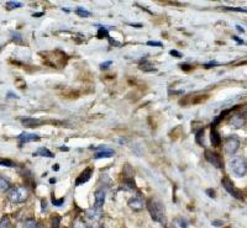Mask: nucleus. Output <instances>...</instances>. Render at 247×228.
<instances>
[{"label": "nucleus", "mask_w": 247, "mask_h": 228, "mask_svg": "<svg viewBox=\"0 0 247 228\" xmlns=\"http://www.w3.org/2000/svg\"><path fill=\"white\" fill-rule=\"evenodd\" d=\"M147 210L152 217V220L167 226V217H166V212H164V206L162 205L161 201H158L157 199H149L146 203Z\"/></svg>", "instance_id": "1"}, {"label": "nucleus", "mask_w": 247, "mask_h": 228, "mask_svg": "<svg viewBox=\"0 0 247 228\" xmlns=\"http://www.w3.org/2000/svg\"><path fill=\"white\" fill-rule=\"evenodd\" d=\"M8 199L12 203H22L29 199V189L24 186L12 187L8 194Z\"/></svg>", "instance_id": "2"}, {"label": "nucleus", "mask_w": 247, "mask_h": 228, "mask_svg": "<svg viewBox=\"0 0 247 228\" xmlns=\"http://www.w3.org/2000/svg\"><path fill=\"white\" fill-rule=\"evenodd\" d=\"M230 168L237 178L245 176V174L247 173V162L243 157H236L230 160Z\"/></svg>", "instance_id": "3"}, {"label": "nucleus", "mask_w": 247, "mask_h": 228, "mask_svg": "<svg viewBox=\"0 0 247 228\" xmlns=\"http://www.w3.org/2000/svg\"><path fill=\"white\" fill-rule=\"evenodd\" d=\"M240 148V139L236 137V136H229L226 139H225V143H224V150L227 156H234L236 152Z\"/></svg>", "instance_id": "4"}, {"label": "nucleus", "mask_w": 247, "mask_h": 228, "mask_svg": "<svg viewBox=\"0 0 247 228\" xmlns=\"http://www.w3.org/2000/svg\"><path fill=\"white\" fill-rule=\"evenodd\" d=\"M221 184H222V186H224V189L226 190L227 193H229L231 196H234L235 199H237V200H240V201H243V194H242V191L241 190H238V189H236L235 186H234V184H232V181L229 179V178H222V180H221Z\"/></svg>", "instance_id": "5"}, {"label": "nucleus", "mask_w": 247, "mask_h": 228, "mask_svg": "<svg viewBox=\"0 0 247 228\" xmlns=\"http://www.w3.org/2000/svg\"><path fill=\"white\" fill-rule=\"evenodd\" d=\"M204 157H205V159H206L209 163L213 164V165L216 166V168H219V169H221V168L224 166L221 157H220L218 153H215V152L210 150V149H206V150H205Z\"/></svg>", "instance_id": "6"}, {"label": "nucleus", "mask_w": 247, "mask_h": 228, "mask_svg": "<svg viewBox=\"0 0 247 228\" xmlns=\"http://www.w3.org/2000/svg\"><path fill=\"white\" fill-rule=\"evenodd\" d=\"M85 217L90 221V222H99L103 217V211L101 208H97V207H90L85 211Z\"/></svg>", "instance_id": "7"}, {"label": "nucleus", "mask_w": 247, "mask_h": 228, "mask_svg": "<svg viewBox=\"0 0 247 228\" xmlns=\"http://www.w3.org/2000/svg\"><path fill=\"white\" fill-rule=\"evenodd\" d=\"M91 174H93V169L91 168H87L84 169L83 172L79 174V176L75 180V186H79V185H83L85 183H88L91 178Z\"/></svg>", "instance_id": "8"}, {"label": "nucleus", "mask_w": 247, "mask_h": 228, "mask_svg": "<svg viewBox=\"0 0 247 228\" xmlns=\"http://www.w3.org/2000/svg\"><path fill=\"white\" fill-rule=\"evenodd\" d=\"M129 206L132 208V210L140 211L146 205H145V201H143V199L141 196H134V197H131L129 200Z\"/></svg>", "instance_id": "9"}, {"label": "nucleus", "mask_w": 247, "mask_h": 228, "mask_svg": "<svg viewBox=\"0 0 247 228\" xmlns=\"http://www.w3.org/2000/svg\"><path fill=\"white\" fill-rule=\"evenodd\" d=\"M105 202V191L104 189H98L94 194V207L101 208Z\"/></svg>", "instance_id": "10"}, {"label": "nucleus", "mask_w": 247, "mask_h": 228, "mask_svg": "<svg viewBox=\"0 0 247 228\" xmlns=\"http://www.w3.org/2000/svg\"><path fill=\"white\" fill-rule=\"evenodd\" d=\"M230 125H232L235 128H241V127H243L245 126V123H246V119H245V116L242 115V113H235V115H232L231 117H230Z\"/></svg>", "instance_id": "11"}, {"label": "nucleus", "mask_w": 247, "mask_h": 228, "mask_svg": "<svg viewBox=\"0 0 247 228\" xmlns=\"http://www.w3.org/2000/svg\"><path fill=\"white\" fill-rule=\"evenodd\" d=\"M17 139L20 142V144H24V143H29V142H37L40 141V136L39 135H35V133H21L17 136Z\"/></svg>", "instance_id": "12"}, {"label": "nucleus", "mask_w": 247, "mask_h": 228, "mask_svg": "<svg viewBox=\"0 0 247 228\" xmlns=\"http://www.w3.org/2000/svg\"><path fill=\"white\" fill-rule=\"evenodd\" d=\"M210 139H211V143H213V146L214 147H219L220 144H221V136H220V133L216 131V128L215 127H213L211 128V132H210Z\"/></svg>", "instance_id": "13"}, {"label": "nucleus", "mask_w": 247, "mask_h": 228, "mask_svg": "<svg viewBox=\"0 0 247 228\" xmlns=\"http://www.w3.org/2000/svg\"><path fill=\"white\" fill-rule=\"evenodd\" d=\"M139 68L142 70V72H147V73H151V72H156L157 69L155 68V65L152 64L151 62H148V61H142L141 63H140V65H139Z\"/></svg>", "instance_id": "14"}, {"label": "nucleus", "mask_w": 247, "mask_h": 228, "mask_svg": "<svg viewBox=\"0 0 247 228\" xmlns=\"http://www.w3.org/2000/svg\"><path fill=\"white\" fill-rule=\"evenodd\" d=\"M33 156H40V157H47V158H53L54 156H53V153L51 150H48L47 148H45V147H41V148H39L37 149L35 153H33Z\"/></svg>", "instance_id": "15"}, {"label": "nucleus", "mask_w": 247, "mask_h": 228, "mask_svg": "<svg viewBox=\"0 0 247 228\" xmlns=\"http://www.w3.org/2000/svg\"><path fill=\"white\" fill-rule=\"evenodd\" d=\"M114 156V150H111L110 148L106 150H100L94 156V159H103V158H111Z\"/></svg>", "instance_id": "16"}, {"label": "nucleus", "mask_w": 247, "mask_h": 228, "mask_svg": "<svg viewBox=\"0 0 247 228\" xmlns=\"http://www.w3.org/2000/svg\"><path fill=\"white\" fill-rule=\"evenodd\" d=\"M10 187H11L10 181L4 176H0V190H2V191H8Z\"/></svg>", "instance_id": "17"}, {"label": "nucleus", "mask_w": 247, "mask_h": 228, "mask_svg": "<svg viewBox=\"0 0 247 228\" xmlns=\"http://www.w3.org/2000/svg\"><path fill=\"white\" fill-rule=\"evenodd\" d=\"M24 228H40V226L35 218H27L24 223Z\"/></svg>", "instance_id": "18"}, {"label": "nucleus", "mask_w": 247, "mask_h": 228, "mask_svg": "<svg viewBox=\"0 0 247 228\" xmlns=\"http://www.w3.org/2000/svg\"><path fill=\"white\" fill-rule=\"evenodd\" d=\"M97 37L98 39H109V32H108V29H105L104 26H100L99 30H98V33H97Z\"/></svg>", "instance_id": "19"}, {"label": "nucleus", "mask_w": 247, "mask_h": 228, "mask_svg": "<svg viewBox=\"0 0 247 228\" xmlns=\"http://www.w3.org/2000/svg\"><path fill=\"white\" fill-rule=\"evenodd\" d=\"M22 123L27 127H36L37 125H40L41 121L40 120H35V119H26V120H22Z\"/></svg>", "instance_id": "20"}, {"label": "nucleus", "mask_w": 247, "mask_h": 228, "mask_svg": "<svg viewBox=\"0 0 247 228\" xmlns=\"http://www.w3.org/2000/svg\"><path fill=\"white\" fill-rule=\"evenodd\" d=\"M195 142H197L199 146H204V128H200V129L197 132Z\"/></svg>", "instance_id": "21"}, {"label": "nucleus", "mask_w": 247, "mask_h": 228, "mask_svg": "<svg viewBox=\"0 0 247 228\" xmlns=\"http://www.w3.org/2000/svg\"><path fill=\"white\" fill-rule=\"evenodd\" d=\"M75 14L79 15L81 17H89V16H91V12L88 11V10H85L84 8H78V9H75Z\"/></svg>", "instance_id": "22"}, {"label": "nucleus", "mask_w": 247, "mask_h": 228, "mask_svg": "<svg viewBox=\"0 0 247 228\" xmlns=\"http://www.w3.org/2000/svg\"><path fill=\"white\" fill-rule=\"evenodd\" d=\"M0 228H10V218L8 216H4L0 220Z\"/></svg>", "instance_id": "23"}, {"label": "nucleus", "mask_w": 247, "mask_h": 228, "mask_svg": "<svg viewBox=\"0 0 247 228\" xmlns=\"http://www.w3.org/2000/svg\"><path fill=\"white\" fill-rule=\"evenodd\" d=\"M61 217L60 216H53L52 217V222H51V227L52 228H60V224H61Z\"/></svg>", "instance_id": "24"}, {"label": "nucleus", "mask_w": 247, "mask_h": 228, "mask_svg": "<svg viewBox=\"0 0 247 228\" xmlns=\"http://www.w3.org/2000/svg\"><path fill=\"white\" fill-rule=\"evenodd\" d=\"M6 6H8V9H17V8H21L22 6V4L20 3V2H8L6 3Z\"/></svg>", "instance_id": "25"}, {"label": "nucleus", "mask_w": 247, "mask_h": 228, "mask_svg": "<svg viewBox=\"0 0 247 228\" xmlns=\"http://www.w3.org/2000/svg\"><path fill=\"white\" fill-rule=\"evenodd\" d=\"M84 226H85V228H103L99 222H90V221L85 222Z\"/></svg>", "instance_id": "26"}, {"label": "nucleus", "mask_w": 247, "mask_h": 228, "mask_svg": "<svg viewBox=\"0 0 247 228\" xmlns=\"http://www.w3.org/2000/svg\"><path fill=\"white\" fill-rule=\"evenodd\" d=\"M0 165H3V166H9V168L15 166V164H14L11 160H9V159H2V158H0Z\"/></svg>", "instance_id": "27"}, {"label": "nucleus", "mask_w": 247, "mask_h": 228, "mask_svg": "<svg viewBox=\"0 0 247 228\" xmlns=\"http://www.w3.org/2000/svg\"><path fill=\"white\" fill-rule=\"evenodd\" d=\"M226 10H230V11H237V12H246L247 14V9L245 8H230V6H225Z\"/></svg>", "instance_id": "28"}, {"label": "nucleus", "mask_w": 247, "mask_h": 228, "mask_svg": "<svg viewBox=\"0 0 247 228\" xmlns=\"http://www.w3.org/2000/svg\"><path fill=\"white\" fill-rule=\"evenodd\" d=\"M52 203H53L54 206H62V205L64 203V199L57 200V199H54V196H52Z\"/></svg>", "instance_id": "29"}, {"label": "nucleus", "mask_w": 247, "mask_h": 228, "mask_svg": "<svg viewBox=\"0 0 247 228\" xmlns=\"http://www.w3.org/2000/svg\"><path fill=\"white\" fill-rule=\"evenodd\" d=\"M169 54H170V55H173V57H176V58H180V57H182V53L178 52V51H176V49L169 51Z\"/></svg>", "instance_id": "30"}, {"label": "nucleus", "mask_w": 247, "mask_h": 228, "mask_svg": "<svg viewBox=\"0 0 247 228\" xmlns=\"http://www.w3.org/2000/svg\"><path fill=\"white\" fill-rule=\"evenodd\" d=\"M148 46H155V47H162V42H158V41H148L147 42Z\"/></svg>", "instance_id": "31"}, {"label": "nucleus", "mask_w": 247, "mask_h": 228, "mask_svg": "<svg viewBox=\"0 0 247 228\" xmlns=\"http://www.w3.org/2000/svg\"><path fill=\"white\" fill-rule=\"evenodd\" d=\"M206 194H208L209 197L215 199V190H213V189H208V190H206Z\"/></svg>", "instance_id": "32"}, {"label": "nucleus", "mask_w": 247, "mask_h": 228, "mask_svg": "<svg viewBox=\"0 0 247 228\" xmlns=\"http://www.w3.org/2000/svg\"><path fill=\"white\" fill-rule=\"evenodd\" d=\"M11 35H12V40H14V41H15V40H16V41H19V42L21 41V36L19 35L17 32H11Z\"/></svg>", "instance_id": "33"}, {"label": "nucleus", "mask_w": 247, "mask_h": 228, "mask_svg": "<svg viewBox=\"0 0 247 228\" xmlns=\"http://www.w3.org/2000/svg\"><path fill=\"white\" fill-rule=\"evenodd\" d=\"M111 61H108V62H105V63H101L100 64V69H108L109 68V65H111Z\"/></svg>", "instance_id": "34"}, {"label": "nucleus", "mask_w": 247, "mask_h": 228, "mask_svg": "<svg viewBox=\"0 0 247 228\" xmlns=\"http://www.w3.org/2000/svg\"><path fill=\"white\" fill-rule=\"evenodd\" d=\"M41 205H42V212H46L48 210V207H47V201L46 200H42L41 201Z\"/></svg>", "instance_id": "35"}, {"label": "nucleus", "mask_w": 247, "mask_h": 228, "mask_svg": "<svg viewBox=\"0 0 247 228\" xmlns=\"http://www.w3.org/2000/svg\"><path fill=\"white\" fill-rule=\"evenodd\" d=\"M232 40H234V41H236L238 45H245V41H243V40H240L237 36H232Z\"/></svg>", "instance_id": "36"}, {"label": "nucleus", "mask_w": 247, "mask_h": 228, "mask_svg": "<svg viewBox=\"0 0 247 228\" xmlns=\"http://www.w3.org/2000/svg\"><path fill=\"white\" fill-rule=\"evenodd\" d=\"M218 64H219V63H216V62H209V63H205L204 67H205V68H211V67L218 65Z\"/></svg>", "instance_id": "37"}, {"label": "nucleus", "mask_w": 247, "mask_h": 228, "mask_svg": "<svg viewBox=\"0 0 247 228\" xmlns=\"http://www.w3.org/2000/svg\"><path fill=\"white\" fill-rule=\"evenodd\" d=\"M211 223H213L215 227H220V226H222V224H224V222H222V221H213Z\"/></svg>", "instance_id": "38"}, {"label": "nucleus", "mask_w": 247, "mask_h": 228, "mask_svg": "<svg viewBox=\"0 0 247 228\" xmlns=\"http://www.w3.org/2000/svg\"><path fill=\"white\" fill-rule=\"evenodd\" d=\"M179 67H180L182 69H184V70H190V69H192V68H189L190 65H188V64H180Z\"/></svg>", "instance_id": "39"}, {"label": "nucleus", "mask_w": 247, "mask_h": 228, "mask_svg": "<svg viewBox=\"0 0 247 228\" xmlns=\"http://www.w3.org/2000/svg\"><path fill=\"white\" fill-rule=\"evenodd\" d=\"M236 29H237V31H238V32H242V33L245 32V30H243V29H242L240 25H237V26H236Z\"/></svg>", "instance_id": "40"}, {"label": "nucleus", "mask_w": 247, "mask_h": 228, "mask_svg": "<svg viewBox=\"0 0 247 228\" xmlns=\"http://www.w3.org/2000/svg\"><path fill=\"white\" fill-rule=\"evenodd\" d=\"M42 15H43V12H37V14H33L32 16H33V17H40V16H42Z\"/></svg>", "instance_id": "41"}, {"label": "nucleus", "mask_w": 247, "mask_h": 228, "mask_svg": "<svg viewBox=\"0 0 247 228\" xmlns=\"http://www.w3.org/2000/svg\"><path fill=\"white\" fill-rule=\"evenodd\" d=\"M53 170H56V172H57V170H58L60 169V166H58V164H56V165H53V168H52Z\"/></svg>", "instance_id": "42"}, {"label": "nucleus", "mask_w": 247, "mask_h": 228, "mask_svg": "<svg viewBox=\"0 0 247 228\" xmlns=\"http://www.w3.org/2000/svg\"><path fill=\"white\" fill-rule=\"evenodd\" d=\"M60 149H61V150H69V148H68V147H61Z\"/></svg>", "instance_id": "43"}, {"label": "nucleus", "mask_w": 247, "mask_h": 228, "mask_svg": "<svg viewBox=\"0 0 247 228\" xmlns=\"http://www.w3.org/2000/svg\"><path fill=\"white\" fill-rule=\"evenodd\" d=\"M50 183H51V184H53V183H56V179H51V180H50Z\"/></svg>", "instance_id": "44"}, {"label": "nucleus", "mask_w": 247, "mask_h": 228, "mask_svg": "<svg viewBox=\"0 0 247 228\" xmlns=\"http://www.w3.org/2000/svg\"><path fill=\"white\" fill-rule=\"evenodd\" d=\"M246 115H247V109H246Z\"/></svg>", "instance_id": "45"}, {"label": "nucleus", "mask_w": 247, "mask_h": 228, "mask_svg": "<svg viewBox=\"0 0 247 228\" xmlns=\"http://www.w3.org/2000/svg\"><path fill=\"white\" fill-rule=\"evenodd\" d=\"M15 228H16V227H15Z\"/></svg>", "instance_id": "46"}]
</instances>
